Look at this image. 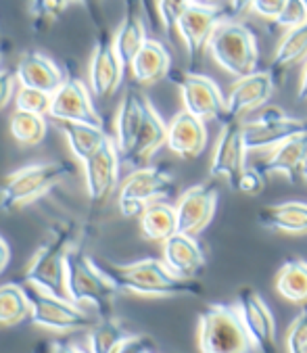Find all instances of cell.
Masks as SVG:
<instances>
[{
	"label": "cell",
	"instance_id": "6da1fadb",
	"mask_svg": "<svg viewBox=\"0 0 307 353\" xmlns=\"http://www.w3.org/2000/svg\"><path fill=\"white\" fill-rule=\"evenodd\" d=\"M95 263L117 291L142 297H197L203 293L195 278L190 280L176 276L164 259L146 257L132 263H111L105 259H95Z\"/></svg>",
	"mask_w": 307,
	"mask_h": 353
},
{
	"label": "cell",
	"instance_id": "7a4b0ae2",
	"mask_svg": "<svg viewBox=\"0 0 307 353\" xmlns=\"http://www.w3.org/2000/svg\"><path fill=\"white\" fill-rule=\"evenodd\" d=\"M75 168L67 161L34 163L15 170L0 182V211L15 214L52 190L59 182L67 180Z\"/></svg>",
	"mask_w": 307,
	"mask_h": 353
},
{
	"label": "cell",
	"instance_id": "3957f363",
	"mask_svg": "<svg viewBox=\"0 0 307 353\" xmlns=\"http://www.w3.org/2000/svg\"><path fill=\"white\" fill-rule=\"evenodd\" d=\"M73 241H75V226L71 222H59L57 226H52L48 241L34 253V257L30 259L23 272L26 285H34L57 297H67L65 265H67V253L73 249Z\"/></svg>",
	"mask_w": 307,
	"mask_h": 353
},
{
	"label": "cell",
	"instance_id": "277c9868",
	"mask_svg": "<svg viewBox=\"0 0 307 353\" xmlns=\"http://www.w3.org/2000/svg\"><path fill=\"white\" fill-rule=\"evenodd\" d=\"M201 353H259L237 305L213 303L199 316Z\"/></svg>",
	"mask_w": 307,
	"mask_h": 353
},
{
	"label": "cell",
	"instance_id": "5b68a950",
	"mask_svg": "<svg viewBox=\"0 0 307 353\" xmlns=\"http://www.w3.org/2000/svg\"><path fill=\"white\" fill-rule=\"evenodd\" d=\"M65 293L73 303H90L97 307L101 318H109L117 289L99 270L92 257L80 249H71L65 265Z\"/></svg>",
	"mask_w": 307,
	"mask_h": 353
},
{
	"label": "cell",
	"instance_id": "8992f818",
	"mask_svg": "<svg viewBox=\"0 0 307 353\" xmlns=\"http://www.w3.org/2000/svg\"><path fill=\"white\" fill-rule=\"evenodd\" d=\"M207 50L224 72L235 78H243L257 72V40L255 34L241 21L224 19L213 32Z\"/></svg>",
	"mask_w": 307,
	"mask_h": 353
},
{
	"label": "cell",
	"instance_id": "52a82bcc",
	"mask_svg": "<svg viewBox=\"0 0 307 353\" xmlns=\"http://www.w3.org/2000/svg\"><path fill=\"white\" fill-rule=\"evenodd\" d=\"M174 188V176L166 165L136 168L119 186L117 205L123 218H140L144 207L168 196Z\"/></svg>",
	"mask_w": 307,
	"mask_h": 353
},
{
	"label": "cell",
	"instance_id": "ba28073f",
	"mask_svg": "<svg viewBox=\"0 0 307 353\" xmlns=\"http://www.w3.org/2000/svg\"><path fill=\"white\" fill-rule=\"evenodd\" d=\"M23 287L32 305L30 320L36 326L55 330V332H71V330H84V328L95 326L90 316L84 310H80V305L73 303L71 299L57 297L34 285H23Z\"/></svg>",
	"mask_w": 307,
	"mask_h": 353
},
{
	"label": "cell",
	"instance_id": "9c48e42d",
	"mask_svg": "<svg viewBox=\"0 0 307 353\" xmlns=\"http://www.w3.org/2000/svg\"><path fill=\"white\" fill-rule=\"evenodd\" d=\"M305 132H307V123L303 119L290 117L278 107H266L257 117L243 123L247 151L276 149L278 145Z\"/></svg>",
	"mask_w": 307,
	"mask_h": 353
},
{
	"label": "cell",
	"instance_id": "30bf717a",
	"mask_svg": "<svg viewBox=\"0 0 307 353\" xmlns=\"http://www.w3.org/2000/svg\"><path fill=\"white\" fill-rule=\"evenodd\" d=\"M168 80L178 86L186 111L195 113L205 121L226 119V97L211 78L197 72H170Z\"/></svg>",
	"mask_w": 307,
	"mask_h": 353
},
{
	"label": "cell",
	"instance_id": "8fae6325",
	"mask_svg": "<svg viewBox=\"0 0 307 353\" xmlns=\"http://www.w3.org/2000/svg\"><path fill=\"white\" fill-rule=\"evenodd\" d=\"M224 19H228V15L224 13L221 7L213 5L211 0H195L186 9V13L180 17L176 32L184 40V46L192 65L199 63V59L209 46L213 32Z\"/></svg>",
	"mask_w": 307,
	"mask_h": 353
},
{
	"label": "cell",
	"instance_id": "7c38bea8",
	"mask_svg": "<svg viewBox=\"0 0 307 353\" xmlns=\"http://www.w3.org/2000/svg\"><path fill=\"white\" fill-rule=\"evenodd\" d=\"M123 72H126V65L121 63V59L115 50L113 34L105 26H99L92 59H90V67H88L92 94L101 101L111 99L123 80Z\"/></svg>",
	"mask_w": 307,
	"mask_h": 353
},
{
	"label": "cell",
	"instance_id": "4fadbf2b",
	"mask_svg": "<svg viewBox=\"0 0 307 353\" xmlns=\"http://www.w3.org/2000/svg\"><path fill=\"white\" fill-rule=\"evenodd\" d=\"M245 155H247V145H245L243 123L239 119H226L211 155V165H209L211 176L226 178L230 188L237 190L239 178L245 170Z\"/></svg>",
	"mask_w": 307,
	"mask_h": 353
},
{
	"label": "cell",
	"instance_id": "5bb4252c",
	"mask_svg": "<svg viewBox=\"0 0 307 353\" xmlns=\"http://www.w3.org/2000/svg\"><path fill=\"white\" fill-rule=\"evenodd\" d=\"M48 117L55 121H86L103 125V119L92 103L88 86L71 72L65 74L63 86L52 94Z\"/></svg>",
	"mask_w": 307,
	"mask_h": 353
},
{
	"label": "cell",
	"instance_id": "9a60e30c",
	"mask_svg": "<svg viewBox=\"0 0 307 353\" xmlns=\"http://www.w3.org/2000/svg\"><path fill=\"white\" fill-rule=\"evenodd\" d=\"M217 188L213 184H195L180 194L176 201V218L178 232L197 236L201 234L213 220L217 209Z\"/></svg>",
	"mask_w": 307,
	"mask_h": 353
},
{
	"label": "cell",
	"instance_id": "2e32d148",
	"mask_svg": "<svg viewBox=\"0 0 307 353\" xmlns=\"http://www.w3.org/2000/svg\"><path fill=\"white\" fill-rule=\"evenodd\" d=\"M237 310L243 318L245 328L255 341L257 351L276 353V322L272 310L266 305L261 295L251 287H243L237 297Z\"/></svg>",
	"mask_w": 307,
	"mask_h": 353
},
{
	"label": "cell",
	"instance_id": "e0dca14e",
	"mask_svg": "<svg viewBox=\"0 0 307 353\" xmlns=\"http://www.w3.org/2000/svg\"><path fill=\"white\" fill-rule=\"evenodd\" d=\"M119 151L115 147V140L109 138L107 143L82 163L84 180L88 196L95 205L105 203L113 190L117 188V176H119Z\"/></svg>",
	"mask_w": 307,
	"mask_h": 353
},
{
	"label": "cell",
	"instance_id": "ac0fdd59",
	"mask_svg": "<svg viewBox=\"0 0 307 353\" xmlns=\"http://www.w3.org/2000/svg\"><path fill=\"white\" fill-rule=\"evenodd\" d=\"M274 88L276 82L270 72H253L249 76L237 78L226 97V119H239L241 115L264 107L272 99Z\"/></svg>",
	"mask_w": 307,
	"mask_h": 353
},
{
	"label": "cell",
	"instance_id": "d6986e66",
	"mask_svg": "<svg viewBox=\"0 0 307 353\" xmlns=\"http://www.w3.org/2000/svg\"><path fill=\"white\" fill-rule=\"evenodd\" d=\"M207 125L205 119L182 109L168 123V149L182 159H197L207 147Z\"/></svg>",
	"mask_w": 307,
	"mask_h": 353
},
{
	"label": "cell",
	"instance_id": "ffe728a7",
	"mask_svg": "<svg viewBox=\"0 0 307 353\" xmlns=\"http://www.w3.org/2000/svg\"><path fill=\"white\" fill-rule=\"evenodd\" d=\"M150 101L144 97V92L136 86H130L117 107L115 113V147L119 151V155H128L130 149L134 147L138 132L144 123L146 117V109H148Z\"/></svg>",
	"mask_w": 307,
	"mask_h": 353
},
{
	"label": "cell",
	"instance_id": "44dd1931",
	"mask_svg": "<svg viewBox=\"0 0 307 353\" xmlns=\"http://www.w3.org/2000/svg\"><path fill=\"white\" fill-rule=\"evenodd\" d=\"M146 21L148 19H146V13H144V7L140 0H126L121 23L117 26V30L113 34L115 50H117L121 63L126 65V69H130V63L134 61V57L138 54L142 44L148 40Z\"/></svg>",
	"mask_w": 307,
	"mask_h": 353
},
{
	"label": "cell",
	"instance_id": "7402d4cb",
	"mask_svg": "<svg viewBox=\"0 0 307 353\" xmlns=\"http://www.w3.org/2000/svg\"><path fill=\"white\" fill-rule=\"evenodd\" d=\"M17 74V82L19 86H28V88H38L44 92L55 94L63 82H65V72L46 54L38 52V50H30L26 54H21V59L17 61L15 67Z\"/></svg>",
	"mask_w": 307,
	"mask_h": 353
},
{
	"label": "cell",
	"instance_id": "603a6c76",
	"mask_svg": "<svg viewBox=\"0 0 307 353\" xmlns=\"http://www.w3.org/2000/svg\"><path fill=\"white\" fill-rule=\"evenodd\" d=\"M130 72L134 82L140 86H150L166 80L172 72L170 50L159 40L148 38L130 63Z\"/></svg>",
	"mask_w": 307,
	"mask_h": 353
},
{
	"label": "cell",
	"instance_id": "cb8c5ba5",
	"mask_svg": "<svg viewBox=\"0 0 307 353\" xmlns=\"http://www.w3.org/2000/svg\"><path fill=\"white\" fill-rule=\"evenodd\" d=\"M164 261L180 278H197L205 268V253L197 239L176 232L164 243Z\"/></svg>",
	"mask_w": 307,
	"mask_h": 353
},
{
	"label": "cell",
	"instance_id": "d4e9b609",
	"mask_svg": "<svg viewBox=\"0 0 307 353\" xmlns=\"http://www.w3.org/2000/svg\"><path fill=\"white\" fill-rule=\"evenodd\" d=\"M164 145H168V123L161 119V115L157 113L155 107L148 105L146 117H144V123L138 132L136 143L130 149V153L123 155L121 159L134 168H142Z\"/></svg>",
	"mask_w": 307,
	"mask_h": 353
},
{
	"label": "cell",
	"instance_id": "484cf974",
	"mask_svg": "<svg viewBox=\"0 0 307 353\" xmlns=\"http://www.w3.org/2000/svg\"><path fill=\"white\" fill-rule=\"evenodd\" d=\"M305 161H307V132L272 149V153L264 161H259L257 168L264 174H282L290 182H295V176L297 172L303 170Z\"/></svg>",
	"mask_w": 307,
	"mask_h": 353
},
{
	"label": "cell",
	"instance_id": "4316f807",
	"mask_svg": "<svg viewBox=\"0 0 307 353\" xmlns=\"http://www.w3.org/2000/svg\"><path fill=\"white\" fill-rule=\"evenodd\" d=\"M57 125H59V132L65 138L69 151L73 153V157L78 159L80 163H84L88 157H92L109 140V136L103 130V125H97V123L57 121Z\"/></svg>",
	"mask_w": 307,
	"mask_h": 353
},
{
	"label": "cell",
	"instance_id": "83f0119b",
	"mask_svg": "<svg viewBox=\"0 0 307 353\" xmlns=\"http://www.w3.org/2000/svg\"><path fill=\"white\" fill-rule=\"evenodd\" d=\"M257 220L264 228L284 234H307V203L284 201L278 205L264 207Z\"/></svg>",
	"mask_w": 307,
	"mask_h": 353
},
{
	"label": "cell",
	"instance_id": "f1b7e54d",
	"mask_svg": "<svg viewBox=\"0 0 307 353\" xmlns=\"http://www.w3.org/2000/svg\"><path fill=\"white\" fill-rule=\"evenodd\" d=\"M138 220H140V232L148 241L166 243L172 234L178 232L176 207L166 201L148 203Z\"/></svg>",
	"mask_w": 307,
	"mask_h": 353
},
{
	"label": "cell",
	"instance_id": "f546056e",
	"mask_svg": "<svg viewBox=\"0 0 307 353\" xmlns=\"http://www.w3.org/2000/svg\"><path fill=\"white\" fill-rule=\"evenodd\" d=\"M274 285L280 297L295 305H307V261L288 259L276 272Z\"/></svg>",
	"mask_w": 307,
	"mask_h": 353
},
{
	"label": "cell",
	"instance_id": "4dcf8cb0",
	"mask_svg": "<svg viewBox=\"0 0 307 353\" xmlns=\"http://www.w3.org/2000/svg\"><path fill=\"white\" fill-rule=\"evenodd\" d=\"M301 61H307V23L295 30H286L272 57V76H282Z\"/></svg>",
	"mask_w": 307,
	"mask_h": 353
},
{
	"label": "cell",
	"instance_id": "1f68e13d",
	"mask_svg": "<svg viewBox=\"0 0 307 353\" xmlns=\"http://www.w3.org/2000/svg\"><path fill=\"white\" fill-rule=\"evenodd\" d=\"M32 316L30 297L26 293V287L9 282L0 285V328H9L26 322Z\"/></svg>",
	"mask_w": 307,
	"mask_h": 353
},
{
	"label": "cell",
	"instance_id": "d6a6232c",
	"mask_svg": "<svg viewBox=\"0 0 307 353\" xmlns=\"http://www.w3.org/2000/svg\"><path fill=\"white\" fill-rule=\"evenodd\" d=\"M130 336L119 320L113 316L101 318L88 334V353H115L121 343Z\"/></svg>",
	"mask_w": 307,
	"mask_h": 353
},
{
	"label": "cell",
	"instance_id": "836d02e7",
	"mask_svg": "<svg viewBox=\"0 0 307 353\" xmlns=\"http://www.w3.org/2000/svg\"><path fill=\"white\" fill-rule=\"evenodd\" d=\"M11 134L19 140L21 145L28 147H36L46 138L48 132V121L46 115H38V113H28V111H19L15 109L11 115Z\"/></svg>",
	"mask_w": 307,
	"mask_h": 353
},
{
	"label": "cell",
	"instance_id": "e575fe53",
	"mask_svg": "<svg viewBox=\"0 0 307 353\" xmlns=\"http://www.w3.org/2000/svg\"><path fill=\"white\" fill-rule=\"evenodd\" d=\"M73 0H28V11L32 19V30L36 34L48 32L69 9Z\"/></svg>",
	"mask_w": 307,
	"mask_h": 353
},
{
	"label": "cell",
	"instance_id": "d590c367",
	"mask_svg": "<svg viewBox=\"0 0 307 353\" xmlns=\"http://www.w3.org/2000/svg\"><path fill=\"white\" fill-rule=\"evenodd\" d=\"M50 105H52L50 92H44L38 88H28V86H19L15 92V109H19V111L38 113V115L48 117Z\"/></svg>",
	"mask_w": 307,
	"mask_h": 353
},
{
	"label": "cell",
	"instance_id": "8d00e7d4",
	"mask_svg": "<svg viewBox=\"0 0 307 353\" xmlns=\"http://www.w3.org/2000/svg\"><path fill=\"white\" fill-rule=\"evenodd\" d=\"M195 3V0H157V15L161 30L172 36V32L178 28L180 17L186 13V9Z\"/></svg>",
	"mask_w": 307,
	"mask_h": 353
},
{
	"label": "cell",
	"instance_id": "74e56055",
	"mask_svg": "<svg viewBox=\"0 0 307 353\" xmlns=\"http://www.w3.org/2000/svg\"><path fill=\"white\" fill-rule=\"evenodd\" d=\"M286 351L288 353H307V305L290 322L286 330Z\"/></svg>",
	"mask_w": 307,
	"mask_h": 353
},
{
	"label": "cell",
	"instance_id": "f35d334b",
	"mask_svg": "<svg viewBox=\"0 0 307 353\" xmlns=\"http://www.w3.org/2000/svg\"><path fill=\"white\" fill-rule=\"evenodd\" d=\"M73 3H80V5L88 11V15H90V19L95 21V26L101 23V5H103V0H73ZM140 3H142V7H144V13H146L148 23L161 28L159 15H157V0H140Z\"/></svg>",
	"mask_w": 307,
	"mask_h": 353
},
{
	"label": "cell",
	"instance_id": "ab89813d",
	"mask_svg": "<svg viewBox=\"0 0 307 353\" xmlns=\"http://www.w3.org/2000/svg\"><path fill=\"white\" fill-rule=\"evenodd\" d=\"M278 28H284V30H295L299 26H305L307 23V7L303 0H288L284 11L280 13V17L274 21Z\"/></svg>",
	"mask_w": 307,
	"mask_h": 353
},
{
	"label": "cell",
	"instance_id": "60d3db41",
	"mask_svg": "<svg viewBox=\"0 0 307 353\" xmlns=\"http://www.w3.org/2000/svg\"><path fill=\"white\" fill-rule=\"evenodd\" d=\"M264 188H266V174L257 165H253V168H247L245 165V170H243V174L239 178L237 190L255 196V194H261Z\"/></svg>",
	"mask_w": 307,
	"mask_h": 353
},
{
	"label": "cell",
	"instance_id": "b9f144b4",
	"mask_svg": "<svg viewBox=\"0 0 307 353\" xmlns=\"http://www.w3.org/2000/svg\"><path fill=\"white\" fill-rule=\"evenodd\" d=\"M288 0H255L253 5V13L264 17V19H270V21H276L280 17V13L284 11Z\"/></svg>",
	"mask_w": 307,
	"mask_h": 353
},
{
	"label": "cell",
	"instance_id": "7bdbcfd3",
	"mask_svg": "<svg viewBox=\"0 0 307 353\" xmlns=\"http://www.w3.org/2000/svg\"><path fill=\"white\" fill-rule=\"evenodd\" d=\"M15 84H17V74L9 72V69H3V72H0V111L9 105L11 99H15V92H17Z\"/></svg>",
	"mask_w": 307,
	"mask_h": 353
},
{
	"label": "cell",
	"instance_id": "ee69618b",
	"mask_svg": "<svg viewBox=\"0 0 307 353\" xmlns=\"http://www.w3.org/2000/svg\"><path fill=\"white\" fill-rule=\"evenodd\" d=\"M155 345L144 334H130L115 353H152Z\"/></svg>",
	"mask_w": 307,
	"mask_h": 353
},
{
	"label": "cell",
	"instance_id": "f6af8a7d",
	"mask_svg": "<svg viewBox=\"0 0 307 353\" xmlns=\"http://www.w3.org/2000/svg\"><path fill=\"white\" fill-rule=\"evenodd\" d=\"M32 353H86L69 341H40Z\"/></svg>",
	"mask_w": 307,
	"mask_h": 353
},
{
	"label": "cell",
	"instance_id": "bcb514c9",
	"mask_svg": "<svg viewBox=\"0 0 307 353\" xmlns=\"http://www.w3.org/2000/svg\"><path fill=\"white\" fill-rule=\"evenodd\" d=\"M255 5V0H230V17H241L249 13Z\"/></svg>",
	"mask_w": 307,
	"mask_h": 353
},
{
	"label": "cell",
	"instance_id": "7dc6e473",
	"mask_svg": "<svg viewBox=\"0 0 307 353\" xmlns=\"http://www.w3.org/2000/svg\"><path fill=\"white\" fill-rule=\"evenodd\" d=\"M9 261H11V249H9L7 241H5L3 236H0V276L5 274Z\"/></svg>",
	"mask_w": 307,
	"mask_h": 353
},
{
	"label": "cell",
	"instance_id": "c3c4849f",
	"mask_svg": "<svg viewBox=\"0 0 307 353\" xmlns=\"http://www.w3.org/2000/svg\"><path fill=\"white\" fill-rule=\"evenodd\" d=\"M297 97L301 101H307V61L303 65V72H301V80H299V90H297Z\"/></svg>",
	"mask_w": 307,
	"mask_h": 353
},
{
	"label": "cell",
	"instance_id": "681fc988",
	"mask_svg": "<svg viewBox=\"0 0 307 353\" xmlns=\"http://www.w3.org/2000/svg\"><path fill=\"white\" fill-rule=\"evenodd\" d=\"M301 176L307 180V161H305V165H303V170H301Z\"/></svg>",
	"mask_w": 307,
	"mask_h": 353
},
{
	"label": "cell",
	"instance_id": "f907efd6",
	"mask_svg": "<svg viewBox=\"0 0 307 353\" xmlns=\"http://www.w3.org/2000/svg\"><path fill=\"white\" fill-rule=\"evenodd\" d=\"M3 54H5V44H0V59H3Z\"/></svg>",
	"mask_w": 307,
	"mask_h": 353
},
{
	"label": "cell",
	"instance_id": "816d5d0a",
	"mask_svg": "<svg viewBox=\"0 0 307 353\" xmlns=\"http://www.w3.org/2000/svg\"><path fill=\"white\" fill-rule=\"evenodd\" d=\"M303 3H305V7H307V0H303Z\"/></svg>",
	"mask_w": 307,
	"mask_h": 353
},
{
	"label": "cell",
	"instance_id": "f5cc1de1",
	"mask_svg": "<svg viewBox=\"0 0 307 353\" xmlns=\"http://www.w3.org/2000/svg\"><path fill=\"white\" fill-rule=\"evenodd\" d=\"M211 3H213V0H211Z\"/></svg>",
	"mask_w": 307,
	"mask_h": 353
}]
</instances>
